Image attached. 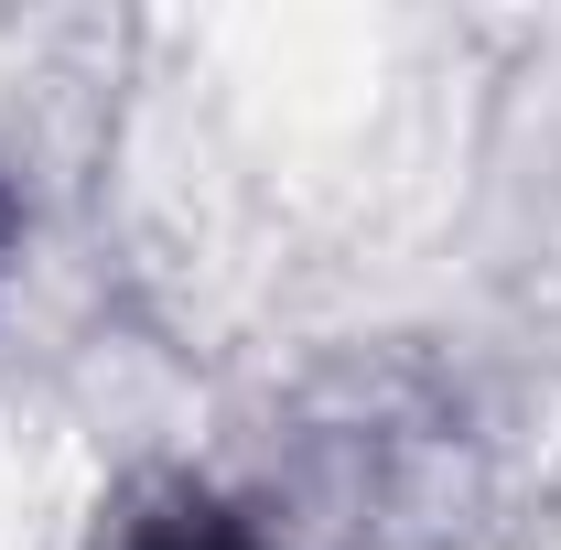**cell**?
<instances>
[{
    "mask_svg": "<svg viewBox=\"0 0 561 550\" xmlns=\"http://www.w3.org/2000/svg\"><path fill=\"white\" fill-rule=\"evenodd\" d=\"M173 550H260V540H249V529H184Z\"/></svg>",
    "mask_w": 561,
    "mask_h": 550,
    "instance_id": "6da1fadb",
    "label": "cell"
}]
</instances>
